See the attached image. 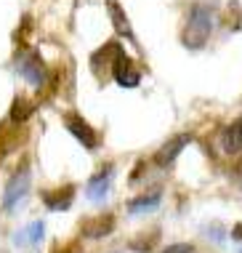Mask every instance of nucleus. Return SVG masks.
Masks as SVG:
<instances>
[{"instance_id":"obj_1","label":"nucleus","mask_w":242,"mask_h":253,"mask_svg":"<svg viewBox=\"0 0 242 253\" xmlns=\"http://www.w3.org/2000/svg\"><path fill=\"white\" fill-rule=\"evenodd\" d=\"M213 24H216V5L213 3H195L186 13V22L181 30V43L186 48L197 51L210 40Z\"/></svg>"},{"instance_id":"obj_2","label":"nucleus","mask_w":242,"mask_h":253,"mask_svg":"<svg viewBox=\"0 0 242 253\" xmlns=\"http://www.w3.org/2000/svg\"><path fill=\"white\" fill-rule=\"evenodd\" d=\"M30 184H32L30 166H27V163H22V166H19V170H13V176L8 179V184H5L3 211H8V213H11V211L27 197V192H30Z\"/></svg>"},{"instance_id":"obj_3","label":"nucleus","mask_w":242,"mask_h":253,"mask_svg":"<svg viewBox=\"0 0 242 253\" xmlns=\"http://www.w3.org/2000/svg\"><path fill=\"white\" fill-rule=\"evenodd\" d=\"M13 67H16V72L22 75V78H24L30 85H38V88H40V85L45 83V67H43V61L35 56L32 51L16 53V59H13Z\"/></svg>"},{"instance_id":"obj_4","label":"nucleus","mask_w":242,"mask_h":253,"mask_svg":"<svg viewBox=\"0 0 242 253\" xmlns=\"http://www.w3.org/2000/svg\"><path fill=\"white\" fill-rule=\"evenodd\" d=\"M64 126H67V131L72 133L85 149H96V144H99V136H96V131L91 128V123H88L85 118L69 112V115H64Z\"/></svg>"},{"instance_id":"obj_5","label":"nucleus","mask_w":242,"mask_h":253,"mask_svg":"<svg viewBox=\"0 0 242 253\" xmlns=\"http://www.w3.org/2000/svg\"><path fill=\"white\" fill-rule=\"evenodd\" d=\"M112 75H115V80H117L122 88H136L138 80H141V72L136 70V64H133V61H130L122 51L117 53L115 61H112Z\"/></svg>"},{"instance_id":"obj_6","label":"nucleus","mask_w":242,"mask_h":253,"mask_svg":"<svg viewBox=\"0 0 242 253\" xmlns=\"http://www.w3.org/2000/svg\"><path fill=\"white\" fill-rule=\"evenodd\" d=\"M189 139L192 136L189 133H181V136H173V139L168 141V144H162V149L155 155V160H157V166H162V168H168L173 160H176L178 155H181V149L189 144Z\"/></svg>"},{"instance_id":"obj_7","label":"nucleus","mask_w":242,"mask_h":253,"mask_svg":"<svg viewBox=\"0 0 242 253\" xmlns=\"http://www.w3.org/2000/svg\"><path fill=\"white\" fill-rule=\"evenodd\" d=\"M107 11H109V19H112V27L117 30V35L130 40V43H136L133 30H130V24H128V16H125V11H122V5L117 3V0H107Z\"/></svg>"},{"instance_id":"obj_8","label":"nucleus","mask_w":242,"mask_h":253,"mask_svg":"<svg viewBox=\"0 0 242 253\" xmlns=\"http://www.w3.org/2000/svg\"><path fill=\"white\" fill-rule=\"evenodd\" d=\"M43 235H45V224L43 221H32L30 227H24L22 232L13 235V245H19V248H35V245L43 240Z\"/></svg>"},{"instance_id":"obj_9","label":"nucleus","mask_w":242,"mask_h":253,"mask_svg":"<svg viewBox=\"0 0 242 253\" xmlns=\"http://www.w3.org/2000/svg\"><path fill=\"white\" fill-rule=\"evenodd\" d=\"M109 187H112V166L99 170V173L88 181V197H91V200H104L109 192Z\"/></svg>"},{"instance_id":"obj_10","label":"nucleus","mask_w":242,"mask_h":253,"mask_svg":"<svg viewBox=\"0 0 242 253\" xmlns=\"http://www.w3.org/2000/svg\"><path fill=\"white\" fill-rule=\"evenodd\" d=\"M72 197H75V187L48 189V192H43V203H45L51 211H67L69 205H72Z\"/></svg>"},{"instance_id":"obj_11","label":"nucleus","mask_w":242,"mask_h":253,"mask_svg":"<svg viewBox=\"0 0 242 253\" xmlns=\"http://www.w3.org/2000/svg\"><path fill=\"white\" fill-rule=\"evenodd\" d=\"M112 229H115V218H112V216L88 218V221L82 224V235H85V237H93V240H99V237L112 235Z\"/></svg>"},{"instance_id":"obj_12","label":"nucleus","mask_w":242,"mask_h":253,"mask_svg":"<svg viewBox=\"0 0 242 253\" xmlns=\"http://www.w3.org/2000/svg\"><path fill=\"white\" fill-rule=\"evenodd\" d=\"M224 149L229 155L242 152V120H234L232 126L224 131Z\"/></svg>"},{"instance_id":"obj_13","label":"nucleus","mask_w":242,"mask_h":253,"mask_svg":"<svg viewBox=\"0 0 242 253\" xmlns=\"http://www.w3.org/2000/svg\"><path fill=\"white\" fill-rule=\"evenodd\" d=\"M32 112H35V104L30 99H24V96H16L11 101V120L13 123H27L32 118Z\"/></svg>"},{"instance_id":"obj_14","label":"nucleus","mask_w":242,"mask_h":253,"mask_svg":"<svg viewBox=\"0 0 242 253\" xmlns=\"http://www.w3.org/2000/svg\"><path fill=\"white\" fill-rule=\"evenodd\" d=\"M160 200H162V192H160V189H155V192H149V195H144V197H136V200L128 205V211H130V216H136V213H141V211L157 208Z\"/></svg>"},{"instance_id":"obj_15","label":"nucleus","mask_w":242,"mask_h":253,"mask_svg":"<svg viewBox=\"0 0 242 253\" xmlns=\"http://www.w3.org/2000/svg\"><path fill=\"white\" fill-rule=\"evenodd\" d=\"M192 251H195V248H192L189 243H176V245H168L162 253H192Z\"/></svg>"},{"instance_id":"obj_16","label":"nucleus","mask_w":242,"mask_h":253,"mask_svg":"<svg viewBox=\"0 0 242 253\" xmlns=\"http://www.w3.org/2000/svg\"><path fill=\"white\" fill-rule=\"evenodd\" d=\"M232 237H234V240H240V243H242V224H237V227H234V235H232Z\"/></svg>"},{"instance_id":"obj_17","label":"nucleus","mask_w":242,"mask_h":253,"mask_svg":"<svg viewBox=\"0 0 242 253\" xmlns=\"http://www.w3.org/2000/svg\"><path fill=\"white\" fill-rule=\"evenodd\" d=\"M53 253H78V248H75V245H69V248H59V251H53Z\"/></svg>"}]
</instances>
